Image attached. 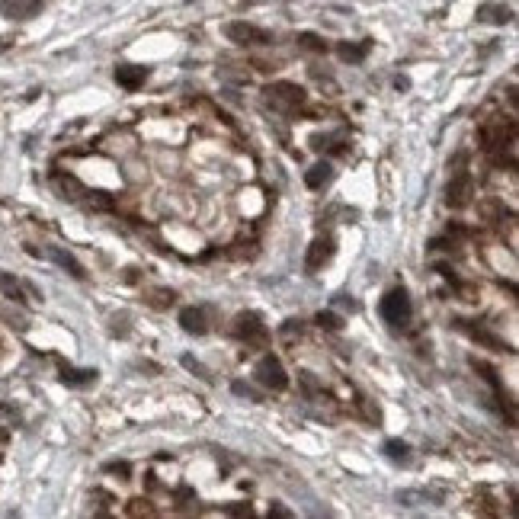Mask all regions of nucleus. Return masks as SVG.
<instances>
[{"label": "nucleus", "mask_w": 519, "mask_h": 519, "mask_svg": "<svg viewBox=\"0 0 519 519\" xmlns=\"http://www.w3.org/2000/svg\"><path fill=\"white\" fill-rule=\"evenodd\" d=\"M378 314H382V320H384V324H391V327L410 324V318H414V305H410L407 288H401V285L388 288V292H384V298L378 301Z\"/></svg>", "instance_id": "obj_1"}, {"label": "nucleus", "mask_w": 519, "mask_h": 519, "mask_svg": "<svg viewBox=\"0 0 519 519\" xmlns=\"http://www.w3.org/2000/svg\"><path fill=\"white\" fill-rule=\"evenodd\" d=\"M263 100H266V106H273L276 112H298L301 106H305V90L298 87V83H288V80H276L269 83L266 90H263Z\"/></svg>", "instance_id": "obj_2"}, {"label": "nucleus", "mask_w": 519, "mask_h": 519, "mask_svg": "<svg viewBox=\"0 0 519 519\" xmlns=\"http://www.w3.org/2000/svg\"><path fill=\"white\" fill-rule=\"evenodd\" d=\"M231 337H237L241 343H247V346H256V350H266V343H269L266 324H263V318H260V314H253V311H241V314H237L234 324H231Z\"/></svg>", "instance_id": "obj_3"}, {"label": "nucleus", "mask_w": 519, "mask_h": 519, "mask_svg": "<svg viewBox=\"0 0 519 519\" xmlns=\"http://www.w3.org/2000/svg\"><path fill=\"white\" fill-rule=\"evenodd\" d=\"M253 375H256V382H260L263 388H269V391H285L288 388V375H285V369H282L279 356H273V352L260 356V362L253 365Z\"/></svg>", "instance_id": "obj_4"}, {"label": "nucleus", "mask_w": 519, "mask_h": 519, "mask_svg": "<svg viewBox=\"0 0 519 519\" xmlns=\"http://www.w3.org/2000/svg\"><path fill=\"white\" fill-rule=\"evenodd\" d=\"M224 36L234 45H273V32L260 29V26L247 23V19H231L224 26Z\"/></svg>", "instance_id": "obj_5"}, {"label": "nucleus", "mask_w": 519, "mask_h": 519, "mask_svg": "<svg viewBox=\"0 0 519 519\" xmlns=\"http://www.w3.org/2000/svg\"><path fill=\"white\" fill-rule=\"evenodd\" d=\"M179 324H183L186 333H192V337H202V333L211 330V324H215V308L211 305H189L179 311Z\"/></svg>", "instance_id": "obj_6"}, {"label": "nucleus", "mask_w": 519, "mask_h": 519, "mask_svg": "<svg viewBox=\"0 0 519 519\" xmlns=\"http://www.w3.org/2000/svg\"><path fill=\"white\" fill-rule=\"evenodd\" d=\"M471 196H474L471 170H465V167L452 170V179H449V189H446V202L452 205V209H465V205L471 202Z\"/></svg>", "instance_id": "obj_7"}, {"label": "nucleus", "mask_w": 519, "mask_h": 519, "mask_svg": "<svg viewBox=\"0 0 519 519\" xmlns=\"http://www.w3.org/2000/svg\"><path fill=\"white\" fill-rule=\"evenodd\" d=\"M333 250H337V241H333L330 234L314 237L311 247H308V256H305V269H308V273H318V269H324L327 263H330Z\"/></svg>", "instance_id": "obj_8"}, {"label": "nucleus", "mask_w": 519, "mask_h": 519, "mask_svg": "<svg viewBox=\"0 0 519 519\" xmlns=\"http://www.w3.org/2000/svg\"><path fill=\"white\" fill-rule=\"evenodd\" d=\"M36 247H29V253ZM36 253H42V256H48L55 266H61L64 273H70L74 279H87V269H83V263L77 260L74 253H68V250H61V247H42V250H36Z\"/></svg>", "instance_id": "obj_9"}, {"label": "nucleus", "mask_w": 519, "mask_h": 519, "mask_svg": "<svg viewBox=\"0 0 519 519\" xmlns=\"http://www.w3.org/2000/svg\"><path fill=\"white\" fill-rule=\"evenodd\" d=\"M147 74H151V70L141 68V64H119V68H115V83H119L122 90H128V93H135V90L145 87Z\"/></svg>", "instance_id": "obj_10"}, {"label": "nucleus", "mask_w": 519, "mask_h": 519, "mask_svg": "<svg viewBox=\"0 0 519 519\" xmlns=\"http://www.w3.org/2000/svg\"><path fill=\"white\" fill-rule=\"evenodd\" d=\"M455 327H458L461 333H468L471 340H478V343H484V346H491V350H506V352H513L510 350V343H503L500 337H493L491 330H484V327H474L471 320H461V318H455Z\"/></svg>", "instance_id": "obj_11"}, {"label": "nucleus", "mask_w": 519, "mask_h": 519, "mask_svg": "<svg viewBox=\"0 0 519 519\" xmlns=\"http://www.w3.org/2000/svg\"><path fill=\"white\" fill-rule=\"evenodd\" d=\"M478 23H487V26H506V23H513V10H510L506 4L487 0V4L478 6Z\"/></svg>", "instance_id": "obj_12"}, {"label": "nucleus", "mask_w": 519, "mask_h": 519, "mask_svg": "<svg viewBox=\"0 0 519 519\" xmlns=\"http://www.w3.org/2000/svg\"><path fill=\"white\" fill-rule=\"evenodd\" d=\"M369 51H372V38H362V42H340L337 45L340 61H346V64H362L365 58H369Z\"/></svg>", "instance_id": "obj_13"}, {"label": "nucleus", "mask_w": 519, "mask_h": 519, "mask_svg": "<svg viewBox=\"0 0 519 519\" xmlns=\"http://www.w3.org/2000/svg\"><path fill=\"white\" fill-rule=\"evenodd\" d=\"M100 372L96 369H74V365H61V382L68 388H90Z\"/></svg>", "instance_id": "obj_14"}, {"label": "nucleus", "mask_w": 519, "mask_h": 519, "mask_svg": "<svg viewBox=\"0 0 519 519\" xmlns=\"http://www.w3.org/2000/svg\"><path fill=\"white\" fill-rule=\"evenodd\" d=\"M0 288H4V295H6L10 301H16V305H26V301H29V298H26V292H29L32 298H38L36 288H32V285H23V282H16L10 273L0 276Z\"/></svg>", "instance_id": "obj_15"}, {"label": "nucleus", "mask_w": 519, "mask_h": 519, "mask_svg": "<svg viewBox=\"0 0 519 519\" xmlns=\"http://www.w3.org/2000/svg\"><path fill=\"white\" fill-rule=\"evenodd\" d=\"M333 179V167L327 164V160H320V164H314L311 170L305 173V186L308 189H324L327 183Z\"/></svg>", "instance_id": "obj_16"}, {"label": "nucleus", "mask_w": 519, "mask_h": 519, "mask_svg": "<svg viewBox=\"0 0 519 519\" xmlns=\"http://www.w3.org/2000/svg\"><path fill=\"white\" fill-rule=\"evenodd\" d=\"M55 186L64 192V199H80V196H87V189H83V186L77 183L74 177H64V173H58V177H55Z\"/></svg>", "instance_id": "obj_17"}, {"label": "nucleus", "mask_w": 519, "mask_h": 519, "mask_svg": "<svg viewBox=\"0 0 519 519\" xmlns=\"http://www.w3.org/2000/svg\"><path fill=\"white\" fill-rule=\"evenodd\" d=\"M298 48L314 51V55H327V42L318 32H298Z\"/></svg>", "instance_id": "obj_18"}, {"label": "nucleus", "mask_w": 519, "mask_h": 519, "mask_svg": "<svg viewBox=\"0 0 519 519\" xmlns=\"http://www.w3.org/2000/svg\"><path fill=\"white\" fill-rule=\"evenodd\" d=\"M382 452L388 455L391 461H410V446L407 442H401V439H388L382 446Z\"/></svg>", "instance_id": "obj_19"}, {"label": "nucleus", "mask_w": 519, "mask_h": 519, "mask_svg": "<svg viewBox=\"0 0 519 519\" xmlns=\"http://www.w3.org/2000/svg\"><path fill=\"white\" fill-rule=\"evenodd\" d=\"M19 423V414L13 407H6V404H0V442L10 439V426H16Z\"/></svg>", "instance_id": "obj_20"}, {"label": "nucleus", "mask_w": 519, "mask_h": 519, "mask_svg": "<svg viewBox=\"0 0 519 519\" xmlns=\"http://www.w3.org/2000/svg\"><path fill=\"white\" fill-rule=\"evenodd\" d=\"M314 320H318V324L324 327V330H343V320H340L333 311H320Z\"/></svg>", "instance_id": "obj_21"}, {"label": "nucleus", "mask_w": 519, "mask_h": 519, "mask_svg": "<svg viewBox=\"0 0 519 519\" xmlns=\"http://www.w3.org/2000/svg\"><path fill=\"white\" fill-rule=\"evenodd\" d=\"M151 305H154V308L173 305V292H167V288H157V292H151Z\"/></svg>", "instance_id": "obj_22"}, {"label": "nucleus", "mask_w": 519, "mask_h": 519, "mask_svg": "<svg viewBox=\"0 0 519 519\" xmlns=\"http://www.w3.org/2000/svg\"><path fill=\"white\" fill-rule=\"evenodd\" d=\"M231 391H234V394H241V397H247V401H263V397L256 394L250 384H243V382H234V384H231Z\"/></svg>", "instance_id": "obj_23"}, {"label": "nucleus", "mask_w": 519, "mask_h": 519, "mask_svg": "<svg viewBox=\"0 0 519 519\" xmlns=\"http://www.w3.org/2000/svg\"><path fill=\"white\" fill-rule=\"evenodd\" d=\"M183 365H186V369H189V372H196V375L202 378V382H211V375H209V372H205V365H199L192 356H183Z\"/></svg>", "instance_id": "obj_24"}, {"label": "nucleus", "mask_w": 519, "mask_h": 519, "mask_svg": "<svg viewBox=\"0 0 519 519\" xmlns=\"http://www.w3.org/2000/svg\"><path fill=\"white\" fill-rule=\"evenodd\" d=\"M106 471H115V474H125V478H128V474H132V468H128V465H125V461H109V465H106Z\"/></svg>", "instance_id": "obj_25"}, {"label": "nucleus", "mask_w": 519, "mask_h": 519, "mask_svg": "<svg viewBox=\"0 0 519 519\" xmlns=\"http://www.w3.org/2000/svg\"><path fill=\"white\" fill-rule=\"evenodd\" d=\"M269 516H279V519H292V513L285 506H269Z\"/></svg>", "instance_id": "obj_26"}, {"label": "nucleus", "mask_w": 519, "mask_h": 519, "mask_svg": "<svg viewBox=\"0 0 519 519\" xmlns=\"http://www.w3.org/2000/svg\"><path fill=\"white\" fill-rule=\"evenodd\" d=\"M224 513H234V516H250V506H224Z\"/></svg>", "instance_id": "obj_27"}, {"label": "nucleus", "mask_w": 519, "mask_h": 519, "mask_svg": "<svg viewBox=\"0 0 519 519\" xmlns=\"http://www.w3.org/2000/svg\"><path fill=\"white\" fill-rule=\"evenodd\" d=\"M6 48H10V38H0V55H4Z\"/></svg>", "instance_id": "obj_28"}]
</instances>
